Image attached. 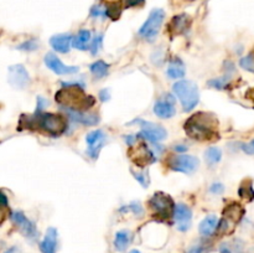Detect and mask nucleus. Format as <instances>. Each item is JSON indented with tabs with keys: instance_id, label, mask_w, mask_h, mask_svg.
<instances>
[{
	"instance_id": "393cba45",
	"label": "nucleus",
	"mask_w": 254,
	"mask_h": 253,
	"mask_svg": "<svg viewBox=\"0 0 254 253\" xmlns=\"http://www.w3.org/2000/svg\"><path fill=\"white\" fill-rule=\"evenodd\" d=\"M238 195H240L241 198L246 201L254 200V189L251 179H246V180L241 183L240 189H238Z\"/></svg>"
},
{
	"instance_id": "72a5a7b5",
	"label": "nucleus",
	"mask_w": 254,
	"mask_h": 253,
	"mask_svg": "<svg viewBox=\"0 0 254 253\" xmlns=\"http://www.w3.org/2000/svg\"><path fill=\"white\" fill-rule=\"evenodd\" d=\"M37 104H36V112L35 113H42V111L45 109V107L49 106V101L47 99H45L44 97L39 96L37 97Z\"/></svg>"
},
{
	"instance_id": "0eeeda50",
	"label": "nucleus",
	"mask_w": 254,
	"mask_h": 253,
	"mask_svg": "<svg viewBox=\"0 0 254 253\" xmlns=\"http://www.w3.org/2000/svg\"><path fill=\"white\" fill-rule=\"evenodd\" d=\"M164 19H165V11L163 9H153L149 14L148 19L145 20L141 27L139 29V35L148 41H153L158 36L161 29Z\"/></svg>"
},
{
	"instance_id": "ddd939ff",
	"label": "nucleus",
	"mask_w": 254,
	"mask_h": 253,
	"mask_svg": "<svg viewBox=\"0 0 254 253\" xmlns=\"http://www.w3.org/2000/svg\"><path fill=\"white\" fill-rule=\"evenodd\" d=\"M10 218L14 222V225L16 226L20 230V232L27 238H35L37 236V230L35 227L34 222L29 220L21 211H15V212H11L10 215Z\"/></svg>"
},
{
	"instance_id": "7c9ffc66",
	"label": "nucleus",
	"mask_w": 254,
	"mask_h": 253,
	"mask_svg": "<svg viewBox=\"0 0 254 253\" xmlns=\"http://www.w3.org/2000/svg\"><path fill=\"white\" fill-rule=\"evenodd\" d=\"M9 211V200L2 191H0V223L5 220L6 212Z\"/></svg>"
},
{
	"instance_id": "1a4fd4ad",
	"label": "nucleus",
	"mask_w": 254,
	"mask_h": 253,
	"mask_svg": "<svg viewBox=\"0 0 254 253\" xmlns=\"http://www.w3.org/2000/svg\"><path fill=\"white\" fill-rule=\"evenodd\" d=\"M128 155L130 156V159L133 160V163L135 164L138 168H145V166L150 165L155 161V156L154 153L148 148L145 143L140 141L136 145H130L128 150Z\"/></svg>"
},
{
	"instance_id": "ea45409f",
	"label": "nucleus",
	"mask_w": 254,
	"mask_h": 253,
	"mask_svg": "<svg viewBox=\"0 0 254 253\" xmlns=\"http://www.w3.org/2000/svg\"><path fill=\"white\" fill-rule=\"evenodd\" d=\"M109 98H111V94H109L108 89H102V91L99 92V99H101L102 102L109 101Z\"/></svg>"
},
{
	"instance_id": "aec40b11",
	"label": "nucleus",
	"mask_w": 254,
	"mask_h": 253,
	"mask_svg": "<svg viewBox=\"0 0 254 253\" xmlns=\"http://www.w3.org/2000/svg\"><path fill=\"white\" fill-rule=\"evenodd\" d=\"M189 26H190V17L186 14L178 15V16H174L169 24V32L173 36L184 34L189 29Z\"/></svg>"
},
{
	"instance_id": "a19ab883",
	"label": "nucleus",
	"mask_w": 254,
	"mask_h": 253,
	"mask_svg": "<svg viewBox=\"0 0 254 253\" xmlns=\"http://www.w3.org/2000/svg\"><path fill=\"white\" fill-rule=\"evenodd\" d=\"M203 252H205V248H203L201 245L193 246L192 248H190V250L188 251V253H203Z\"/></svg>"
},
{
	"instance_id": "9d476101",
	"label": "nucleus",
	"mask_w": 254,
	"mask_h": 253,
	"mask_svg": "<svg viewBox=\"0 0 254 253\" xmlns=\"http://www.w3.org/2000/svg\"><path fill=\"white\" fill-rule=\"evenodd\" d=\"M133 123H138L140 126L141 131L139 134V136L141 138H145L148 140L153 141V143H158V141L164 140V139L168 136V131L164 126H159V124L151 123V122L141 121V119H138V121H134Z\"/></svg>"
},
{
	"instance_id": "20e7f679",
	"label": "nucleus",
	"mask_w": 254,
	"mask_h": 253,
	"mask_svg": "<svg viewBox=\"0 0 254 253\" xmlns=\"http://www.w3.org/2000/svg\"><path fill=\"white\" fill-rule=\"evenodd\" d=\"M174 93L180 99L185 112H190L195 108L200 101V91L197 84L190 79H181L173 86Z\"/></svg>"
},
{
	"instance_id": "5701e85b",
	"label": "nucleus",
	"mask_w": 254,
	"mask_h": 253,
	"mask_svg": "<svg viewBox=\"0 0 254 253\" xmlns=\"http://www.w3.org/2000/svg\"><path fill=\"white\" fill-rule=\"evenodd\" d=\"M186 73V68L184 62L179 57H174L168 67V76L173 79L183 78Z\"/></svg>"
},
{
	"instance_id": "412c9836",
	"label": "nucleus",
	"mask_w": 254,
	"mask_h": 253,
	"mask_svg": "<svg viewBox=\"0 0 254 253\" xmlns=\"http://www.w3.org/2000/svg\"><path fill=\"white\" fill-rule=\"evenodd\" d=\"M218 226V218L216 215H208L201 221L200 226H198V231H200L201 236H205V237H208V236L213 235L215 231L217 230Z\"/></svg>"
},
{
	"instance_id": "f03ea898",
	"label": "nucleus",
	"mask_w": 254,
	"mask_h": 253,
	"mask_svg": "<svg viewBox=\"0 0 254 253\" xmlns=\"http://www.w3.org/2000/svg\"><path fill=\"white\" fill-rule=\"evenodd\" d=\"M185 133L198 141H212L218 139V121L216 116L207 112L192 114L184 124Z\"/></svg>"
},
{
	"instance_id": "2f4dec72",
	"label": "nucleus",
	"mask_w": 254,
	"mask_h": 253,
	"mask_svg": "<svg viewBox=\"0 0 254 253\" xmlns=\"http://www.w3.org/2000/svg\"><path fill=\"white\" fill-rule=\"evenodd\" d=\"M17 50H20V51H35V50L39 49V41L35 39H30V40H26V41H24L22 44L17 45L16 46Z\"/></svg>"
},
{
	"instance_id": "79ce46f5",
	"label": "nucleus",
	"mask_w": 254,
	"mask_h": 253,
	"mask_svg": "<svg viewBox=\"0 0 254 253\" xmlns=\"http://www.w3.org/2000/svg\"><path fill=\"white\" fill-rule=\"evenodd\" d=\"M175 150L176 151H185V150H188V148H186L185 145H176Z\"/></svg>"
},
{
	"instance_id": "473e14b6",
	"label": "nucleus",
	"mask_w": 254,
	"mask_h": 253,
	"mask_svg": "<svg viewBox=\"0 0 254 253\" xmlns=\"http://www.w3.org/2000/svg\"><path fill=\"white\" fill-rule=\"evenodd\" d=\"M130 171H131V174L134 175V178H135L136 180H138L139 183L143 185V188H148L149 183H150V179H149L148 171H143V173H135L133 169H130Z\"/></svg>"
},
{
	"instance_id": "2eb2a0df",
	"label": "nucleus",
	"mask_w": 254,
	"mask_h": 253,
	"mask_svg": "<svg viewBox=\"0 0 254 253\" xmlns=\"http://www.w3.org/2000/svg\"><path fill=\"white\" fill-rule=\"evenodd\" d=\"M174 217H175L176 226H178V230L188 231L191 226V220H192V211L190 210V207L184 203H179L175 205V211H174Z\"/></svg>"
},
{
	"instance_id": "f8f14e48",
	"label": "nucleus",
	"mask_w": 254,
	"mask_h": 253,
	"mask_svg": "<svg viewBox=\"0 0 254 253\" xmlns=\"http://www.w3.org/2000/svg\"><path fill=\"white\" fill-rule=\"evenodd\" d=\"M104 141H106V134L101 129H96L87 134L86 143L88 144L87 148V154L91 156L92 159H97L99 155V151L103 148Z\"/></svg>"
},
{
	"instance_id": "f704fd0d",
	"label": "nucleus",
	"mask_w": 254,
	"mask_h": 253,
	"mask_svg": "<svg viewBox=\"0 0 254 253\" xmlns=\"http://www.w3.org/2000/svg\"><path fill=\"white\" fill-rule=\"evenodd\" d=\"M128 208L131 211V212L134 213V215H136V216H141V215H143V212H144V210H143V207H141L140 202H135V201H134V202H131L130 205L128 206Z\"/></svg>"
},
{
	"instance_id": "c9c22d12",
	"label": "nucleus",
	"mask_w": 254,
	"mask_h": 253,
	"mask_svg": "<svg viewBox=\"0 0 254 253\" xmlns=\"http://www.w3.org/2000/svg\"><path fill=\"white\" fill-rule=\"evenodd\" d=\"M210 191L212 193H215V195H221V193L225 191V186H223V184H221V183H215L211 185Z\"/></svg>"
},
{
	"instance_id": "6ab92c4d",
	"label": "nucleus",
	"mask_w": 254,
	"mask_h": 253,
	"mask_svg": "<svg viewBox=\"0 0 254 253\" xmlns=\"http://www.w3.org/2000/svg\"><path fill=\"white\" fill-rule=\"evenodd\" d=\"M40 251L42 253H56L57 251V230L55 227H49L44 240L40 243Z\"/></svg>"
},
{
	"instance_id": "4be33fe9",
	"label": "nucleus",
	"mask_w": 254,
	"mask_h": 253,
	"mask_svg": "<svg viewBox=\"0 0 254 253\" xmlns=\"http://www.w3.org/2000/svg\"><path fill=\"white\" fill-rule=\"evenodd\" d=\"M91 40L92 36L89 30H79L78 34L76 36H73V39H72V46L77 50H81V51H86V50H88Z\"/></svg>"
},
{
	"instance_id": "b1692460",
	"label": "nucleus",
	"mask_w": 254,
	"mask_h": 253,
	"mask_svg": "<svg viewBox=\"0 0 254 253\" xmlns=\"http://www.w3.org/2000/svg\"><path fill=\"white\" fill-rule=\"evenodd\" d=\"M130 238L131 235L128 230L118 231L116 233V237H114V247H116V250L119 251V252L126 251L129 243H130Z\"/></svg>"
},
{
	"instance_id": "c85d7f7f",
	"label": "nucleus",
	"mask_w": 254,
	"mask_h": 253,
	"mask_svg": "<svg viewBox=\"0 0 254 253\" xmlns=\"http://www.w3.org/2000/svg\"><path fill=\"white\" fill-rule=\"evenodd\" d=\"M240 64L243 69L254 73V50L253 51H251L247 56H245L241 59Z\"/></svg>"
},
{
	"instance_id": "bb28decb",
	"label": "nucleus",
	"mask_w": 254,
	"mask_h": 253,
	"mask_svg": "<svg viewBox=\"0 0 254 253\" xmlns=\"http://www.w3.org/2000/svg\"><path fill=\"white\" fill-rule=\"evenodd\" d=\"M221 159H222V151L217 146H211V148L206 150L205 160L210 166H213L220 163Z\"/></svg>"
},
{
	"instance_id": "cd10ccee",
	"label": "nucleus",
	"mask_w": 254,
	"mask_h": 253,
	"mask_svg": "<svg viewBox=\"0 0 254 253\" xmlns=\"http://www.w3.org/2000/svg\"><path fill=\"white\" fill-rule=\"evenodd\" d=\"M230 76H222V77H218V78H213L208 81V86L212 87V88L216 89H225L226 87L228 86L230 83Z\"/></svg>"
},
{
	"instance_id": "423d86ee",
	"label": "nucleus",
	"mask_w": 254,
	"mask_h": 253,
	"mask_svg": "<svg viewBox=\"0 0 254 253\" xmlns=\"http://www.w3.org/2000/svg\"><path fill=\"white\" fill-rule=\"evenodd\" d=\"M243 215H245V208L240 203H230L223 210V217L218 222L216 231H218V233H221V235H227V233L232 232L233 227L242 220Z\"/></svg>"
},
{
	"instance_id": "c756f323",
	"label": "nucleus",
	"mask_w": 254,
	"mask_h": 253,
	"mask_svg": "<svg viewBox=\"0 0 254 253\" xmlns=\"http://www.w3.org/2000/svg\"><path fill=\"white\" fill-rule=\"evenodd\" d=\"M102 45H103V35L98 34L94 36V39L91 40L88 50L91 51V54L93 55V56H96V55L99 52V50H101Z\"/></svg>"
},
{
	"instance_id": "e433bc0d",
	"label": "nucleus",
	"mask_w": 254,
	"mask_h": 253,
	"mask_svg": "<svg viewBox=\"0 0 254 253\" xmlns=\"http://www.w3.org/2000/svg\"><path fill=\"white\" fill-rule=\"evenodd\" d=\"M242 150L245 151L247 155H254V139L251 140L250 143L242 144Z\"/></svg>"
},
{
	"instance_id": "6e6552de",
	"label": "nucleus",
	"mask_w": 254,
	"mask_h": 253,
	"mask_svg": "<svg viewBox=\"0 0 254 253\" xmlns=\"http://www.w3.org/2000/svg\"><path fill=\"white\" fill-rule=\"evenodd\" d=\"M168 166L174 171L184 174H191L200 166V160L193 155H175L168 159Z\"/></svg>"
},
{
	"instance_id": "9b49d317",
	"label": "nucleus",
	"mask_w": 254,
	"mask_h": 253,
	"mask_svg": "<svg viewBox=\"0 0 254 253\" xmlns=\"http://www.w3.org/2000/svg\"><path fill=\"white\" fill-rule=\"evenodd\" d=\"M7 82L16 89H24L30 84V74L22 64H14L7 69Z\"/></svg>"
},
{
	"instance_id": "a878e982",
	"label": "nucleus",
	"mask_w": 254,
	"mask_h": 253,
	"mask_svg": "<svg viewBox=\"0 0 254 253\" xmlns=\"http://www.w3.org/2000/svg\"><path fill=\"white\" fill-rule=\"evenodd\" d=\"M89 69H91V73L93 74L96 78H103L108 74L109 72V64L106 63L102 60H98V61L93 62V63L89 66Z\"/></svg>"
},
{
	"instance_id": "f257e3e1",
	"label": "nucleus",
	"mask_w": 254,
	"mask_h": 253,
	"mask_svg": "<svg viewBox=\"0 0 254 253\" xmlns=\"http://www.w3.org/2000/svg\"><path fill=\"white\" fill-rule=\"evenodd\" d=\"M20 129L41 130L52 138L62 135L67 129V119L61 114L35 113L32 116H21L19 122Z\"/></svg>"
},
{
	"instance_id": "4c0bfd02",
	"label": "nucleus",
	"mask_w": 254,
	"mask_h": 253,
	"mask_svg": "<svg viewBox=\"0 0 254 253\" xmlns=\"http://www.w3.org/2000/svg\"><path fill=\"white\" fill-rule=\"evenodd\" d=\"M91 16L92 17H99V16H106L104 15V10L99 5H94L91 9Z\"/></svg>"
},
{
	"instance_id": "dca6fc26",
	"label": "nucleus",
	"mask_w": 254,
	"mask_h": 253,
	"mask_svg": "<svg viewBox=\"0 0 254 253\" xmlns=\"http://www.w3.org/2000/svg\"><path fill=\"white\" fill-rule=\"evenodd\" d=\"M171 96L166 97V99H161L154 104V113L161 119H169L173 118L176 113L175 106H174V101L170 98Z\"/></svg>"
},
{
	"instance_id": "58836bf2",
	"label": "nucleus",
	"mask_w": 254,
	"mask_h": 253,
	"mask_svg": "<svg viewBox=\"0 0 254 253\" xmlns=\"http://www.w3.org/2000/svg\"><path fill=\"white\" fill-rule=\"evenodd\" d=\"M145 0H126V6L127 7H135V6H141L144 5Z\"/></svg>"
},
{
	"instance_id": "37998d69",
	"label": "nucleus",
	"mask_w": 254,
	"mask_h": 253,
	"mask_svg": "<svg viewBox=\"0 0 254 253\" xmlns=\"http://www.w3.org/2000/svg\"><path fill=\"white\" fill-rule=\"evenodd\" d=\"M129 253H140V252H139L138 250H133V251H130V252H129Z\"/></svg>"
},
{
	"instance_id": "4468645a",
	"label": "nucleus",
	"mask_w": 254,
	"mask_h": 253,
	"mask_svg": "<svg viewBox=\"0 0 254 253\" xmlns=\"http://www.w3.org/2000/svg\"><path fill=\"white\" fill-rule=\"evenodd\" d=\"M44 61L47 68H50L56 74H73L79 71V68L77 66H66L56 55L51 54V52L45 55Z\"/></svg>"
},
{
	"instance_id": "7ed1b4c3",
	"label": "nucleus",
	"mask_w": 254,
	"mask_h": 253,
	"mask_svg": "<svg viewBox=\"0 0 254 253\" xmlns=\"http://www.w3.org/2000/svg\"><path fill=\"white\" fill-rule=\"evenodd\" d=\"M55 101L62 109L87 112L96 104V98L83 91V87L76 84L64 83V87L55 93Z\"/></svg>"
},
{
	"instance_id": "39448f33",
	"label": "nucleus",
	"mask_w": 254,
	"mask_h": 253,
	"mask_svg": "<svg viewBox=\"0 0 254 253\" xmlns=\"http://www.w3.org/2000/svg\"><path fill=\"white\" fill-rule=\"evenodd\" d=\"M148 205L153 212V216H155L158 220L166 221L174 216L175 202L170 195L163 192V191L154 193L149 200Z\"/></svg>"
},
{
	"instance_id": "f3484780",
	"label": "nucleus",
	"mask_w": 254,
	"mask_h": 253,
	"mask_svg": "<svg viewBox=\"0 0 254 253\" xmlns=\"http://www.w3.org/2000/svg\"><path fill=\"white\" fill-rule=\"evenodd\" d=\"M66 113L68 114L69 118L73 122L83 126H96L99 123V117L96 113H89V112H82V111H69V109H64Z\"/></svg>"
},
{
	"instance_id": "a211bd4d",
	"label": "nucleus",
	"mask_w": 254,
	"mask_h": 253,
	"mask_svg": "<svg viewBox=\"0 0 254 253\" xmlns=\"http://www.w3.org/2000/svg\"><path fill=\"white\" fill-rule=\"evenodd\" d=\"M72 39H73V36L71 34L55 35V36L50 39V45H51V47L55 51L61 52V54H67L71 50Z\"/></svg>"
}]
</instances>
